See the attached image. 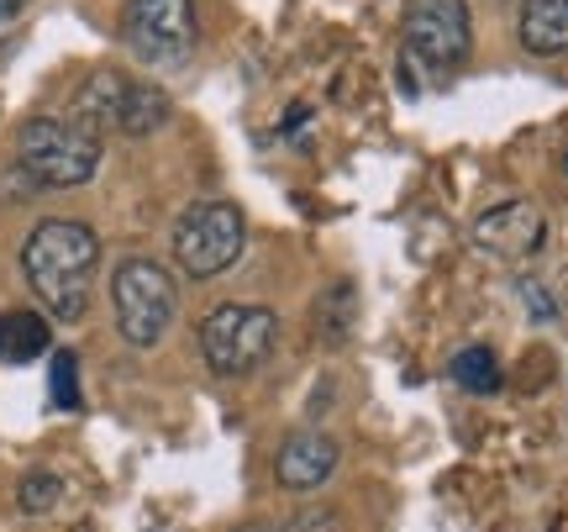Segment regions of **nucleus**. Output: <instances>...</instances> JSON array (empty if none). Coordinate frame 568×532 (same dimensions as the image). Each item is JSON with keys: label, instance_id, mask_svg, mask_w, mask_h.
<instances>
[{"label": "nucleus", "instance_id": "obj_1", "mask_svg": "<svg viewBox=\"0 0 568 532\" xmlns=\"http://www.w3.org/2000/svg\"><path fill=\"white\" fill-rule=\"evenodd\" d=\"M101 269V238L90 222L48 217L21 243V274L53 322H80Z\"/></svg>", "mask_w": 568, "mask_h": 532}, {"label": "nucleus", "instance_id": "obj_2", "mask_svg": "<svg viewBox=\"0 0 568 532\" xmlns=\"http://www.w3.org/2000/svg\"><path fill=\"white\" fill-rule=\"evenodd\" d=\"M101 127L84 117H32L17 132V164L27 180L48 184V190H74L90 184L101 169Z\"/></svg>", "mask_w": 568, "mask_h": 532}, {"label": "nucleus", "instance_id": "obj_3", "mask_svg": "<svg viewBox=\"0 0 568 532\" xmlns=\"http://www.w3.org/2000/svg\"><path fill=\"white\" fill-rule=\"evenodd\" d=\"M274 343H280V317L268 307L226 301V307L205 311V322H201V359L222 380H243L258 364H268Z\"/></svg>", "mask_w": 568, "mask_h": 532}, {"label": "nucleus", "instance_id": "obj_4", "mask_svg": "<svg viewBox=\"0 0 568 532\" xmlns=\"http://www.w3.org/2000/svg\"><path fill=\"white\" fill-rule=\"evenodd\" d=\"M111 307H116V332H122L132 349H153L163 343V332L174 328V274L153 259H126L111 274Z\"/></svg>", "mask_w": 568, "mask_h": 532}, {"label": "nucleus", "instance_id": "obj_5", "mask_svg": "<svg viewBox=\"0 0 568 532\" xmlns=\"http://www.w3.org/2000/svg\"><path fill=\"white\" fill-rule=\"evenodd\" d=\"M243 243H247V222L232 201H195L184 205L180 222H174V259L195 280H211V274L232 269L243 259Z\"/></svg>", "mask_w": 568, "mask_h": 532}, {"label": "nucleus", "instance_id": "obj_6", "mask_svg": "<svg viewBox=\"0 0 568 532\" xmlns=\"http://www.w3.org/2000/svg\"><path fill=\"white\" fill-rule=\"evenodd\" d=\"M80 117L90 127H116L126 138H148V132H159L174 117V101L163 96L159 84L126 80L116 69H101L80 90Z\"/></svg>", "mask_w": 568, "mask_h": 532}, {"label": "nucleus", "instance_id": "obj_7", "mask_svg": "<svg viewBox=\"0 0 568 532\" xmlns=\"http://www.w3.org/2000/svg\"><path fill=\"white\" fill-rule=\"evenodd\" d=\"M122 42L153 69H174L195 53L201 21L195 0H126L122 11Z\"/></svg>", "mask_w": 568, "mask_h": 532}, {"label": "nucleus", "instance_id": "obj_8", "mask_svg": "<svg viewBox=\"0 0 568 532\" xmlns=\"http://www.w3.org/2000/svg\"><path fill=\"white\" fill-rule=\"evenodd\" d=\"M474 48V21L464 0H410L406 6V53L432 74L458 69Z\"/></svg>", "mask_w": 568, "mask_h": 532}, {"label": "nucleus", "instance_id": "obj_9", "mask_svg": "<svg viewBox=\"0 0 568 532\" xmlns=\"http://www.w3.org/2000/svg\"><path fill=\"white\" fill-rule=\"evenodd\" d=\"M542 243H548V217L527 195H510V201L489 205L485 217L474 222V248L489 253V259H500V264H521Z\"/></svg>", "mask_w": 568, "mask_h": 532}, {"label": "nucleus", "instance_id": "obj_10", "mask_svg": "<svg viewBox=\"0 0 568 532\" xmlns=\"http://www.w3.org/2000/svg\"><path fill=\"white\" fill-rule=\"evenodd\" d=\"M337 438H326V432H290L274 453V480H280L284 491H316L322 480H332L337 470Z\"/></svg>", "mask_w": 568, "mask_h": 532}, {"label": "nucleus", "instance_id": "obj_11", "mask_svg": "<svg viewBox=\"0 0 568 532\" xmlns=\"http://www.w3.org/2000/svg\"><path fill=\"white\" fill-rule=\"evenodd\" d=\"M516 32L537 59H568V0H527Z\"/></svg>", "mask_w": 568, "mask_h": 532}, {"label": "nucleus", "instance_id": "obj_12", "mask_svg": "<svg viewBox=\"0 0 568 532\" xmlns=\"http://www.w3.org/2000/svg\"><path fill=\"white\" fill-rule=\"evenodd\" d=\"M53 349V328L38 311H0V364H27Z\"/></svg>", "mask_w": 568, "mask_h": 532}, {"label": "nucleus", "instance_id": "obj_13", "mask_svg": "<svg viewBox=\"0 0 568 532\" xmlns=\"http://www.w3.org/2000/svg\"><path fill=\"white\" fill-rule=\"evenodd\" d=\"M447 374H453V385L468 390V395H495V390H500V359L489 349H479V343L453 353V369H447Z\"/></svg>", "mask_w": 568, "mask_h": 532}, {"label": "nucleus", "instance_id": "obj_14", "mask_svg": "<svg viewBox=\"0 0 568 532\" xmlns=\"http://www.w3.org/2000/svg\"><path fill=\"white\" fill-rule=\"evenodd\" d=\"M48 395H53V406L80 411V359L69 349H59L53 364H48Z\"/></svg>", "mask_w": 568, "mask_h": 532}, {"label": "nucleus", "instance_id": "obj_15", "mask_svg": "<svg viewBox=\"0 0 568 532\" xmlns=\"http://www.w3.org/2000/svg\"><path fill=\"white\" fill-rule=\"evenodd\" d=\"M17 501H21V512H27V516L53 512V506L63 501V480H59V474H48V470H32L17 485Z\"/></svg>", "mask_w": 568, "mask_h": 532}, {"label": "nucleus", "instance_id": "obj_16", "mask_svg": "<svg viewBox=\"0 0 568 532\" xmlns=\"http://www.w3.org/2000/svg\"><path fill=\"white\" fill-rule=\"evenodd\" d=\"M316 328L326 332V343H343L353 328V285H332L326 301L316 307Z\"/></svg>", "mask_w": 568, "mask_h": 532}, {"label": "nucleus", "instance_id": "obj_17", "mask_svg": "<svg viewBox=\"0 0 568 532\" xmlns=\"http://www.w3.org/2000/svg\"><path fill=\"white\" fill-rule=\"evenodd\" d=\"M284 532H353V528H347V516L337 506H305Z\"/></svg>", "mask_w": 568, "mask_h": 532}, {"label": "nucleus", "instance_id": "obj_18", "mask_svg": "<svg viewBox=\"0 0 568 532\" xmlns=\"http://www.w3.org/2000/svg\"><path fill=\"white\" fill-rule=\"evenodd\" d=\"M521 301H527V311L531 317H537V322H552V295H548V285H537V280H527V285H521Z\"/></svg>", "mask_w": 568, "mask_h": 532}, {"label": "nucleus", "instance_id": "obj_19", "mask_svg": "<svg viewBox=\"0 0 568 532\" xmlns=\"http://www.w3.org/2000/svg\"><path fill=\"white\" fill-rule=\"evenodd\" d=\"M305 117H311V106H290V117H284L280 132H284V138H295V132L305 127Z\"/></svg>", "mask_w": 568, "mask_h": 532}, {"label": "nucleus", "instance_id": "obj_20", "mask_svg": "<svg viewBox=\"0 0 568 532\" xmlns=\"http://www.w3.org/2000/svg\"><path fill=\"white\" fill-rule=\"evenodd\" d=\"M27 11V0H0V21H11V17H21Z\"/></svg>", "mask_w": 568, "mask_h": 532}, {"label": "nucleus", "instance_id": "obj_21", "mask_svg": "<svg viewBox=\"0 0 568 532\" xmlns=\"http://www.w3.org/2000/svg\"><path fill=\"white\" fill-rule=\"evenodd\" d=\"M237 532H284V528H274V522H247V528H237Z\"/></svg>", "mask_w": 568, "mask_h": 532}, {"label": "nucleus", "instance_id": "obj_22", "mask_svg": "<svg viewBox=\"0 0 568 532\" xmlns=\"http://www.w3.org/2000/svg\"><path fill=\"white\" fill-rule=\"evenodd\" d=\"M564 169H568V159H564Z\"/></svg>", "mask_w": 568, "mask_h": 532}]
</instances>
